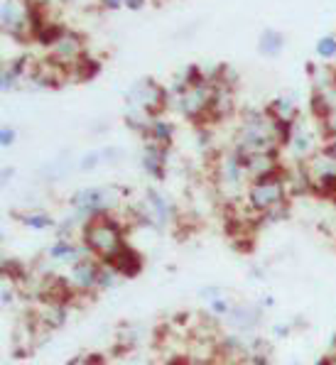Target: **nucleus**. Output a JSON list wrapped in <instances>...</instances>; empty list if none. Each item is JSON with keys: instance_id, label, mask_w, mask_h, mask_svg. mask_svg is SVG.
Here are the masks:
<instances>
[{"instance_id": "nucleus-7", "label": "nucleus", "mask_w": 336, "mask_h": 365, "mask_svg": "<svg viewBox=\"0 0 336 365\" xmlns=\"http://www.w3.org/2000/svg\"><path fill=\"white\" fill-rule=\"evenodd\" d=\"M216 179H218V189H221L228 199H238L240 192H243V187L248 189L250 179L243 167V155H240L236 148L218 157Z\"/></svg>"}, {"instance_id": "nucleus-37", "label": "nucleus", "mask_w": 336, "mask_h": 365, "mask_svg": "<svg viewBox=\"0 0 336 365\" xmlns=\"http://www.w3.org/2000/svg\"><path fill=\"white\" fill-rule=\"evenodd\" d=\"M101 5H103L106 10H118L126 5V0H101Z\"/></svg>"}, {"instance_id": "nucleus-2", "label": "nucleus", "mask_w": 336, "mask_h": 365, "mask_svg": "<svg viewBox=\"0 0 336 365\" xmlns=\"http://www.w3.org/2000/svg\"><path fill=\"white\" fill-rule=\"evenodd\" d=\"M47 15L40 10L35 0H3L0 5V27L5 35L27 42L35 39L37 27Z\"/></svg>"}, {"instance_id": "nucleus-29", "label": "nucleus", "mask_w": 336, "mask_h": 365, "mask_svg": "<svg viewBox=\"0 0 336 365\" xmlns=\"http://www.w3.org/2000/svg\"><path fill=\"white\" fill-rule=\"evenodd\" d=\"M98 69H101V64L93 57H83L81 61H76L74 66L69 69V78L71 81H88V78H93L98 74Z\"/></svg>"}, {"instance_id": "nucleus-33", "label": "nucleus", "mask_w": 336, "mask_h": 365, "mask_svg": "<svg viewBox=\"0 0 336 365\" xmlns=\"http://www.w3.org/2000/svg\"><path fill=\"white\" fill-rule=\"evenodd\" d=\"M231 309H233V304L223 294H218V297H214V299H209V312L214 314V317H223V319H226L228 314H231Z\"/></svg>"}, {"instance_id": "nucleus-39", "label": "nucleus", "mask_w": 336, "mask_h": 365, "mask_svg": "<svg viewBox=\"0 0 336 365\" xmlns=\"http://www.w3.org/2000/svg\"><path fill=\"white\" fill-rule=\"evenodd\" d=\"M324 148H327L332 155H336V135H329V138H327V145H324Z\"/></svg>"}, {"instance_id": "nucleus-13", "label": "nucleus", "mask_w": 336, "mask_h": 365, "mask_svg": "<svg viewBox=\"0 0 336 365\" xmlns=\"http://www.w3.org/2000/svg\"><path fill=\"white\" fill-rule=\"evenodd\" d=\"M69 78V69L61 66L59 61L47 57L40 64H32L30 74H27V83L32 88H57Z\"/></svg>"}, {"instance_id": "nucleus-4", "label": "nucleus", "mask_w": 336, "mask_h": 365, "mask_svg": "<svg viewBox=\"0 0 336 365\" xmlns=\"http://www.w3.org/2000/svg\"><path fill=\"white\" fill-rule=\"evenodd\" d=\"M177 101V110L187 120L201 123L209 120L211 101H214V76L204 74L197 81H192L187 88H182L179 93H170Z\"/></svg>"}, {"instance_id": "nucleus-22", "label": "nucleus", "mask_w": 336, "mask_h": 365, "mask_svg": "<svg viewBox=\"0 0 336 365\" xmlns=\"http://www.w3.org/2000/svg\"><path fill=\"white\" fill-rule=\"evenodd\" d=\"M228 327H233L236 331H250L258 327L260 322V309L258 307H233L231 314L226 317Z\"/></svg>"}, {"instance_id": "nucleus-14", "label": "nucleus", "mask_w": 336, "mask_h": 365, "mask_svg": "<svg viewBox=\"0 0 336 365\" xmlns=\"http://www.w3.org/2000/svg\"><path fill=\"white\" fill-rule=\"evenodd\" d=\"M98 272H101V260L96 255H91L86 260H79L76 265H71L66 277H69L76 294H91V292L98 289Z\"/></svg>"}, {"instance_id": "nucleus-1", "label": "nucleus", "mask_w": 336, "mask_h": 365, "mask_svg": "<svg viewBox=\"0 0 336 365\" xmlns=\"http://www.w3.org/2000/svg\"><path fill=\"white\" fill-rule=\"evenodd\" d=\"M240 155L253 153H280L282 148V128L270 110H248L240 118L236 145Z\"/></svg>"}, {"instance_id": "nucleus-9", "label": "nucleus", "mask_w": 336, "mask_h": 365, "mask_svg": "<svg viewBox=\"0 0 336 365\" xmlns=\"http://www.w3.org/2000/svg\"><path fill=\"white\" fill-rule=\"evenodd\" d=\"M138 221L155 228V231H162V228H167L175 221V206H172L170 199H167L165 194H160L158 189H148L143 204L138 206Z\"/></svg>"}, {"instance_id": "nucleus-32", "label": "nucleus", "mask_w": 336, "mask_h": 365, "mask_svg": "<svg viewBox=\"0 0 336 365\" xmlns=\"http://www.w3.org/2000/svg\"><path fill=\"white\" fill-rule=\"evenodd\" d=\"M18 279L8 277V274H3V289H0V302H3V307H13L15 304V294H18Z\"/></svg>"}, {"instance_id": "nucleus-5", "label": "nucleus", "mask_w": 336, "mask_h": 365, "mask_svg": "<svg viewBox=\"0 0 336 365\" xmlns=\"http://www.w3.org/2000/svg\"><path fill=\"white\" fill-rule=\"evenodd\" d=\"M245 199H248L250 209L255 213H260V218L265 216V213H270L273 209H278V206L287 204L290 192H287V184H285L282 172L250 182L248 189H245Z\"/></svg>"}, {"instance_id": "nucleus-8", "label": "nucleus", "mask_w": 336, "mask_h": 365, "mask_svg": "<svg viewBox=\"0 0 336 365\" xmlns=\"http://www.w3.org/2000/svg\"><path fill=\"white\" fill-rule=\"evenodd\" d=\"M312 179V189L319 196H336V155L322 148L305 162Z\"/></svg>"}, {"instance_id": "nucleus-18", "label": "nucleus", "mask_w": 336, "mask_h": 365, "mask_svg": "<svg viewBox=\"0 0 336 365\" xmlns=\"http://www.w3.org/2000/svg\"><path fill=\"white\" fill-rule=\"evenodd\" d=\"M32 69V59L30 57H15L10 61H5L3 69H0V91L10 93L20 86L22 78H27Z\"/></svg>"}, {"instance_id": "nucleus-34", "label": "nucleus", "mask_w": 336, "mask_h": 365, "mask_svg": "<svg viewBox=\"0 0 336 365\" xmlns=\"http://www.w3.org/2000/svg\"><path fill=\"white\" fill-rule=\"evenodd\" d=\"M319 125H322L324 135H336V106L334 108H329L327 113H324L322 118H319Z\"/></svg>"}, {"instance_id": "nucleus-36", "label": "nucleus", "mask_w": 336, "mask_h": 365, "mask_svg": "<svg viewBox=\"0 0 336 365\" xmlns=\"http://www.w3.org/2000/svg\"><path fill=\"white\" fill-rule=\"evenodd\" d=\"M218 294H221V289H218V287H206V289L199 292V297H201V299H206V302L214 299V297H218Z\"/></svg>"}, {"instance_id": "nucleus-30", "label": "nucleus", "mask_w": 336, "mask_h": 365, "mask_svg": "<svg viewBox=\"0 0 336 365\" xmlns=\"http://www.w3.org/2000/svg\"><path fill=\"white\" fill-rule=\"evenodd\" d=\"M108 160H116V150L113 148H111V150H93V153L81 157L79 167L83 172H91V170H96L101 162H108Z\"/></svg>"}, {"instance_id": "nucleus-3", "label": "nucleus", "mask_w": 336, "mask_h": 365, "mask_svg": "<svg viewBox=\"0 0 336 365\" xmlns=\"http://www.w3.org/2000/svg\"><path fill=\"white\" fill-rule=\"evenodd\" d=\"M83 243L91 248L93 255L98 260L108 262L113 260L121 252V248L126 245V233H123V226L116 221L111 213L106 216H96L91 221L83 223Z\"/></svg>"}, {"instance_id": "nucleus-24", "label": "nucleus", "mask_w": 336, "mask_h": 365, "mask_svg": "<svg viewBox=\"0 0 336 365\" xmlns=\"http://www.w3.org/2000/svg\"><path fill=\"white\" fill-rule=\"evenodd\" d=\"M282 49H285L282 32H278V30L260 32V37H258V52H260L263 57H278Z\"/></svg>"}, {"instance_id": "nucleus-27", "label": "nucleus", "mask_w": 336, "mask_h": 365, "mask_svg": "<svg viewBox=\"0 0 336 365\" xmlns=\"http://www.w3.org/2000/svg\"><path fill=\"white\" fill-rule=\"evenodd\" d=\"M145 135H148V140H155V143L167 145V148H170L172 138H175V128H172V123L165 120L162 115H155L153 123H150V128H148V133H145Z\"/></svg>"}, {"instance_id": "nucleus-12", "label": "nucleus", "mask_w": 336, "mask_h": 365, "mask_svg": "<svg viewBox=\"0 0 336 365\" xmlns=\"http://www.w3.org/2000/svg\"><path fill=\"white\" fill-rule=\"evenodd\" d=\"M47 49H49V57L54 61H59L61 66H66V69H71L76 61H81L88 54L83 37L74 30H64L57 39H54L52 47H47Z\"/></svg>"}, {"instance_id": "nucleus-40", "label": "nucleus", "mask_w": 336, "mask_h": 365, "mask_svg": "<svg viewBox=\"0 0 336 365\" xmlns=\"http://www.w3.org/2000/svg\"><path fill=\"white\" fill-rule=\"evenodd\" d=\"M273 331H275V334H278V336H287V334H290L287 324H278V327H275V329H273Z\"/></svg>"}, {"instance_id": "nucleus-28", "label": "nucleus", "mask_w": 336, "mask_h": 365, "mask_svg": "<svg viewBox=\"0 0 336 365\" xmlns=\"http://www.w3.org/2000/svg\"><path fill=\"white\" fill-rule=\"evenodd\" d=\"M20 223L27 228H32V231H49V228H57V221H54L47 211H40V209L20 213Z\"/></svg>"}, {"instance_id": "nucleus-35", "label": "nucleus", "mask_w": 336, "mask_h": 365, "mask_svg": "<svg viewBox=\"0 0 336 365\" xmlns=\"http://www.w3.org/2000/svg\"><path fill=\"white\" fill-rule=\"evenodd\" d=\"M15 143H18V130H15V128H10V125H5L3 130H0V148L10 150Z\"/></svg>"}, {"instance_id": "nucleus-26", "label": "nucleus", "mask_w": 336, "mask_h": 365, "mask_svg": "<svg viewBox=\"0 0 336 365\" xmlns=\"http://www.w3.org/2000/svg\"><path fill=\"white\" fill-rule=\"evenodd\" d=\"M268 110H270L280 123H295L297 118H300V108H297V103L290 96H278L268 106Z\"/></svg>"}, {"instance_id": "nucleus-23", "label": "nucleus", "mask_w": 336, "mask_h": 365, "mask_svg": "<svg viewBox=\"0 0 336 365\" xmlns=\"http://www.w3.org/2000/svg\"><path fill=\"white\" fill-rule=\"evenodd\" d=\"M153 113H148L145 108L140 106H133V103H126V110H123V120L131 130H138V133H148L150 123H153Z\"/></svg>"}, {"instance_id": "nucleus-11", "label": "nucleus", "mask_w": 336, "mask_h": 365, "mask_svg": "<svg viewBox=\"0 0 336 365\" xmlns=\"http://www.w3.org/2000/svg\"><path fill=\"white\" fill-rule=\"evenodd\" d=\"M167 98H170V91H165L158 81H153V78H140V81H136L131 86V91H128V96H126V103L140 106V108H145L148 113L160 115V110H165V106H167Z\"/></svg>"}, {"instance_id": "nucleus-17", "label": "nucleus", "mask_w": 336, "mask_h": 365, "mask_svg": "<svg viewBox=\"0 0 336 365\" xmlns=\"http://www.w3.org/2000/svg\"><path fill=\"white\" fill-rule=\"evenodd\" d=\"M49 260L54 262H64V265H76L79 260H86V257H91L93 252L88 248L86 243H71L69 238H57L54 240V245L47 250Z\"/></svg>"}, {"instance_id": "nucleus-15", "label": "nucleus", "mask_w": 336, "mask_h": 365, "mask_svg": "<svg viewBox=\"0 0 336 365\" xmlns=\"http://www.w3.org/2000/svg\"><path fill=\"white\" fill-rule=\"evenodd\" d=\"M243 167H245V174H248L250 182H255V179L273 177V174L282 172L280 153H253V155H243Z\"/></svg>"}, {"instance_id": "nucleus-19", "label": "nucleus", "mask_w": 336, "mask_h": 365, "mask_svg": "<svg viewBox=\"0 0 336 365\" xmlns=\"http://www.w3.org/2000/svg\"><path fill=\"white\" fill-rule=\"evenodd\" d=\"M167 145H160L155 140H148L143 148V155H140V162H143V170L150 174L153 179H165V170H167Z\"/></svg>"}, {"instance_id": "nucleus-38", "label": "nucleus", "mask_w": 336, "mask_h": 365, "mask_svg": "<svg viewBox=\"0 0 336 365\" xmlns=\"http://www.w3.org/2000/svg\"><path fill=\"white\" fill-rule=\"evenodd\" d=\"M145 5V0H126V5H123V8H128V10H133V13H136V10H140Z\"/></svg>"}, {"instance_id": "nucleus-41", "label": "nucleus", "mask_w": 336, "mask_h": 365, "mask_svg": "<svg viewBox=\"0 0 336 365\" xmlns=\"http://www.w3.org/2000/svg\"><path fill=\"white\" fill-rule=\"evenodd\" d=\"M13 167H5V170H3V182H10V179H13Z\"/></svg>"}, {"instance_id": "nucleus-6", "label": "nucleus", "mask_w": 336, "mask_h": 365, "mask_svg": "<svg viewBox=\"0 0 336 365\" xmlns=\"http://www.w3.org/2000/svg\"><path fill=\"white\" fill-rule=\"evenodd\" d=\"M116 204H118V199H116L113 189H108V187L79 189V192H74V196L69 199L71 213L79 218L81 226L86 221H91V218L111 213V209H116Z\"/></svg>"}, {"instance_id": "nucleus-25", "label": "nucleus", "mask_w": 336, "mask_h": 365, "mask_svg": "<svg viewBox=\"0 0 336 365\" xmlns=\"http://www.w3.org/2000/svg\"><path fill=\"white\" fill-rule=\"evenodd\" d=\"M310 69L312 91L315 93H327L336 86V69H332V66H310Z\"/></svg>"}, {"instance_id": "nucleus-10", "label": "nucleus", "mask_w": 336, "mask_h": 365, "mask_svg": "<svg viewBox=\"0 0 336 365\" xmlns=\"http://www.w3.org/2000/svg\"><path fill=\"white\" fill-rule=\"evenodd\" d=\"M290 155H292L295 162H307L312 155H317L319 150V133L317 128H312V123H307L305 118H297L290 128V135L282 145Z\"/></svg>"}, {"instance_id": "nucleus-20", "label": "nucleus", "mask_w": 336, "mask_h": 365, "mask_svg": "<svg viewBox=\"0 0 336 365\" xmlns=\"http://www.w3.org/2000/svg\"><path fill=\"white\" fill-rule=\"evenodd\" d=\"M282 177H285V184H287L290 196L315 192V189H312V179H310V172H307L305 162H295V167H287V170L282 167Z\"/></svg>"}, {"instance_id": "nucleus-21", "label": "nucleus", "mask_w": 336, "mask_h": 365, "mask_svg": "<svg viewBox=\"0 0 336 365\" xmlns=\"http://www.w3.org/2000/svg\"><path fill=\"white\" fill-rule=\"evenodd\" d=\"M111 265L121 272V277H136V274L143 269V257H140V252L136 248H131V245H123L118 255L113 257V260H108Z\"/></svg>"}, {"instance_id": "nucleus-16", "label": "nucleus", "mask_w": 336, "mask_h": 365, "mask_svg": "<svg viewBox=\"0 0 336 365\" xmlns=\"http://www.w3.org/2000/svg\"><path fill=\"white\" fill-rule=\"evenodd\" d=\"M66 304L69 302L64 299H54V297H42V304L35 309V314L32 317L37 319V324H40V329H59L64 327L66 322Z\"/></svg>"}, {"instance_id": "nucleus-31", "label": "nucleus", "mask_w": 336, "mask_h": 365, "mask_svg": "<svg viewBox=\"0 0 336 365\" xmlns=\"http://www.w3.org/2000/svg\"><path fill=\"white\" fill-rule=\"evenodd\" d=\"M315 54H317V59H322V61L336 59V35L327 32V35L319 37L315 44Z\"/></svg>"}]
</instances>
